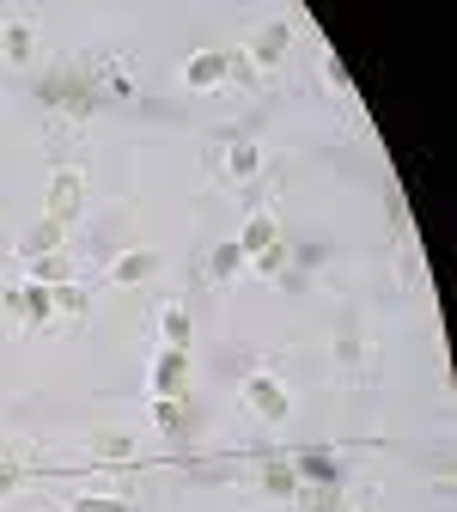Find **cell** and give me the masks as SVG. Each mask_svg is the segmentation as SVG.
<instances>
[{
	"instance_id": "cell-1",
	"label": "cell",
	"mask_w": 457,
	"mask_h": 512,
	"mask_svg": "<svg viewBox=\"0 0 457 512\" xmlns=\"http://www.w3.org/2000/svg\"><path fill=\"white\" fill-rule=\"evenodd\" d=\"M238 397H244V409H250L256 421H269V427L293 415V397H287V384H281L275 372H250V378H244V391H238Z\"/></svg>"
},
{
	"instance_id": "cell-2",
	"label": "cell",
	"mask_w": 457,
	"mask_h": 512,
	"mask_svg": "<svg viewBox=\"0 0 457 512\" xmlns=\"http://www.w3.org/2000/svg\"><path fill=\"white\" fill-rule=\"evenodd\" d=\"M80 196H86V171H80V165H61V171L49 177V208H43V220L74 226V220H80Z\"/></svg>"
},
{
	"instance_id": "cell-3",
	"label": "cell",
	"mask_w": 457,
	"mask_h": 512,
	"mask_svg": "<svg viewBox=\"0 0 457 512\" xmlns=\"http://www.w3.org/2000/svg\"><path fill=\"white\" fill-rule=\"evenodd\" d=\"M189 391V348H159L153 360V397H177L183 403Z\"/></svg>"
},
{
	"instance_id": "cell-4",
	"label": "cell",
	"mask_w": 457,
	"mask_h": 512,
	"mask_svg": "<svg viewBox=\"0 0 457 512\" xmlns=\"http://www.w3.org/2000/svg\"><path fill=\"white\" fill-rule=\"evenodd\" d=\"M183 86L189 92H220L226 86V49H195L183 61Z\"/></svg>"
},
{
	"instance_id": "cell-5",
	"label": "cell",
	"mask_w": 457,
	"mask_h": 512,
	"mask_svg": "<svg viewBox=\"0 0 457 512\" xmlns=\"http://www.w3.org/2000/svg\"><path fill=\"white\" fill-rule=\"evenodd\" d=\"M287 49H293V25H281V19H275V25H263V31H256V37H250V49H244V61H250V68H256V74H263V68H275V61H281Z\"/></svg>"
},
{
	"instance_id": "cell-6",
	"label": "cell",
	"mask_w": 457,
	"mask_h": 512,
	"mask_svg": "<svg viewBox=\"0 0 457 512\" xmlns=\"http://www.w3.org/2000/svg\"><path fill=\"white\" fill-rule=\"evenodd\" d=\"M7 305L25 317V324H49V317H55V293H49V287H37V281L7 287Z\"/></svg>"
},
{
	"instance_id": "cell-7",
	"label": "cell",
	"mask_w": 457,
	"mask_h": 512,
	"mask_svg": "<svg viewBox=\"0 0 457 512\" xmlns=\"http://www.w3.org/2000/svg\"><path fill=\"white\" fill-rule=\"evenodd\" d=\"M275 244H281V226H275L269 208H256V214L238 226V250H244V256H263V250H275Z\"/></svg>"
},
{
	"instance_id": "cell-8",
	"label": "cell",
	"mask_w": 457,
	"mask_h": 512,
	"mask_svg": "<svg viewBox=\"0 0 457 512\" xmlns=\"http://www.w3.org/2000/svg\"><path fill=\"white\" fill-rule=\"evenodd\" d=\"M153 275H159V250H122L116 263H110V281L116 287H141Z\"/></svg>"
},
{
	"instance_id": "cell-9",
	"label": "cell",
	"mask_w": 457,
	"mask_h": 512,
	"mask_svg": "<svg viewBox=\"0 0 457 512\" xmlns=\"http://www.w3.org/2000/svg\"><path fill=\"white\" fill-rule=\"evenodd\" d=\"M293 464V476H299V488H336V458L330 452H317V445H311V452H299V458H287Z\"/></svg>"
},
{
	"instance_id": "cell-10",
	"label": "cell",
	"mask_w": 457,
	"mask_h": 512,
	"mask_svg": "<svg viewBox=\"0 0 457 512\" xmlns=\"http://www.w3.org/2000/svg\"><path fill=\"white\" fill-rule=\"evenodd\" d=\"M61 238H68V226H55V220H37V226L19 238V256H25V263H37V256H55V250H61Z\"/></svg>"
},
{
	"instance_id": "cell-11",
	"label": "cell",
	"mask_w": 457,
	"mask_h": 512,
	"mask_svg": "<svg viewBox=\"0 0 457 512\" xmlns=\"http://www.w3.org/2000/svg\"><path fill=\"white\" fill-rule=\"evenodd\" d=\"M256 171H263V147H256V141H232L226 147V177L232 183H250Z\"/></svg>"
},
{
	"instance_id": "cell-12",
	"label": "cell",
	"mask_w": 457,
	"mask_h": 512,
	"mask_svg": "<svg viewBox=\"0 0 457 512\" xmlns=\"http://www.w3.org/2000/svg\"><path fill=\"white\" fill-rule=\"evenodd\" d=\"M153 317H159V336H165V348H189V311H183L177 299H165Z\"/></svg>"
},
{
	"instance_id": "cell-13",
	"label": "cell",
	"mask_w": 457,
	"mask_h": 512,
	"mask_svg": "<svg viewBox=\"0 0 457 512\" xmlns=\"http://www.w3.org/2000/svg\"><path fill=\"white\" fill-rule=\"evenodd\" d=\"M244 263H250V256L238 250V238H226V244H214V256H208V275H214V281H232V275H244Z\"/></svg>"
},
{
	"instance_id": "cell-14",
	"label": "cell",
	"mask_w": 457,
	"mask_h": 512,
	"mask_svg": "<svg viewBox=\"0 0 457 512\" xmlns=\"http://www.w3.org/2000/svg\"><path fill=\"white\" fill-rule=\"evenodd\" d=\"M31 281H37V287H68V281H74V263H68L61 250H55V256H37V263H31Z\"/></svg>"
},
{
	"instance_id": "cell-15",
	"label": "cell",
	"mask_w": 457,
	"mask_h": 512,
	"mask_svg": "<svg viewBox=\"0 0 457 512\" xmlns=\"http://www.w3.org/2000/svg\"><path fill=\"white\" fill-rule=\"evenodd\" d=\"M0 49H7V61H31V49H37L31 25H7V31H0Z\"/></svg>"
},
{
	"instance_id": "cell-16",
	"label": "cell",
	"mask_w": 457,
	"mask_h": 512,
	"mask_svg": "<svg viewBox=\"0 0 457 512\" xmlns=\"http://www.w3.org/2000/svg\"><path fill=\"white\" fill-rule=\"evenodd\" d=\"M263 488H269V494H299L293 464H287V458H281V464H269V470H263Z\"/></svg>"
},
{
	"instance_id": "cell-17",
	"label": "cell",
	"mask_w": 457,
	"mask_h": 512,
	"mask_svg": "<svg viewBox=\"0 0 457 512\" xmlns=\"http://www.w3.org/2000/svg\"><path fill=\"white\" fill-rule=\"evenodd\" d=\"M74 512H135V506L116 500V494H80V500H74Z\"/></svg>"
},
{
	"instance_id": "cell-18",
	"label": "cell",
	"mask_w": 457,
	"mask_h": 512,
	"mask_svg": "<svg viewBox=\"0 0 457 512\" xmlns=\"http://www.w3.org/2000/svg\"><path fill=\"white\" fill-rule=\"evenodd\" d=\"M153 421H159V433H177V421H183V403H177V397H159Z\"/></svg>"
},
{
	"instance_id": "cell-19",
	"label": "cell",
	"mask_w": 457,
	"mask_h": 512,
	"mask_svg": "<svg viewBox=\"0 0 457 512\" xmlns=\"http://www.w3.org/2000/svg\"><path fill=\"white\" fill-rule=\"evenodd\" d=\"M49 293H55V311H86V293H80L74 281H68V287H49Z\"/></svg>"
},
{
	"instance_id": "cell-20",
	"label": "cell",
	"mask_w": 457,
	"mask_h": 512,
	"mask_svg": "<svg viewBox=\"0 0 457 512\" xmlns=\"http://www.w3.org/2000/svg\"><path fill=\"white\" fill-rule=\"evenodd\" d=\"M98 452H104V458H128V439H122V433H110V439H98Z\"/></svg>"
},
{
	"instance_id": "cell-21",
	"label": "cell",
	"mask_w": 457,
	"mask_h": 512,
	"mask_svg": "<svg viewBox=\"0 0 457 512\" xmlns=\"http://www.w3.org/2000/svg\"><path fill=\"white\" fill-rule=\"evenodd\" d=\"M13 488H19V470H13V464H0V500H7Z\"/></svg>"
},
{
	"instance_id": "cell-22",
	"label": "cell",
	"mask_w": 457,
	"mask_h": 512,
	"mask_svg": "<svg viewBox=\"0 0 457 512\" xmlns=\"http://www.w3.org/2000/svg\"><path fill=\"white\" fill-rule=\"evenodd\" d=\"M336 512H342V506H336Z\"/></svg>"
}]
</instances>
